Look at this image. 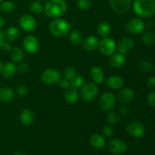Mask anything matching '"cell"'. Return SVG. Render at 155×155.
<instances>
[{
    "label": "cell",
    "mask_w": 155,
    "mask_h": 155,
    "mask_svg": "<svg viewBox=\"0 0 155 155\" xmlns=\"http://www.w3.org/2000/svg\"><path fill=\"white\" fill-rule=\"evenodd\" d=\"M133 7L137 16L150 18L155 14V0H133Z\"/></svg>",
    "instance_id": "cell-1"
},
{
    "label": "cell",
    "mask_w": 155,
    "mask_h": 155,
    "mask_svg": "<svg viewBox=\"0 0 155 155\" xmlns=\"http://www.w3.org/2000/svg\"><path fill=\"white\" fill-rule=\"evenodd\" d=\"M67 3L64 0H48L44 7V12L51 18H58L66 12Z\"/></svg>",
    "instance_id": "cell-2"
},
{
    "label": "cell",
    "mask_w": 155,
    "mask_h": 155,
    "mask_svg": "<svg viewBox=\"0 0 155 155\" xmlns=\"http://www.w3.org/2000/svg\"><path fill=\"white\" fill-rule=\"evenodd\" d=\"M69 23L61 18H54L49 24V30L51 34L56 37H63L70 31Z\"/></svg>",
    "instance_id": "cell-3"
},
{
    "label": "cell",
    "mask_w": 155,
    "mask_h": 155,
    "mask_svg": "<svg viewBox=\"0 0 155 155\" xmlns=\"http://www.w3.org/2000/svg\"><path fill=\"white\" fill-rule=\"evenodd\" d=\"M98 95V89L94 83H83L80 89V95L82 99L86 102H91L94 101Z\"/></svg>",
    "instance_id": "cell-4"
},
{
    "label": "cell",
    "mask_w": 155,
    "mask_h": 155,
    "mask_svg": "<svg viewBox=\"0 0 155 155\" xmlns=\"http://www.w3.org/2000/svg\"><path fill=\"white\" fill-rule=\"evenodd\" d=\"M41 80L45 84L54 85L61 80V74L56 69H47L42 72Z\"/></svg>",
    "instance_id": "cell-5"
},
{
    "label": "cell",
    "mask_w": 155,
    "mask_h": 155,
    "mask_svg": "<svg viewBox=\"0 0 155 155\" xmlns=\"http://www.w3.org/2000/svg\"><path fill=\"white\" fill-rule=\"evenodd\" d=\"M116 98L112 92H104L101 95L98 101V105L103 110H110L115 105Z\"/></svg>",
    "instance_id": "cell-6"
},
{
    "label": "cell",
    "mask_w": 155,
    "mask_h": 155,
    "mask_svg": "<svg viewBox=\"0 0 155 155\" xmlns=\"http://www.w3.org/2000/svg\"><path fill=\"white\" fill-rule=\"evenodd\" d=\"M126 30L132 34L138 35L142 33L145 29V23L140 18H132L126 24Z\"/></svg>",
    "instance_id": "cell-7"
},
{
    "label": "cell",
    "mask_w": 155,
    "mask_h": 155,
    "mask_svg": "<svg viewBox=\"0 0 155 155\" xmlns=\"http://www.w3.org/2000/svg\"><path fill=\"white\" fill-rule=\"evenodd\" d=\"M116 46L117 45L113 39L109 37H104L100 42L98 48H99L100 51L102 54L106 56H110L115 52Z\"/></svg>",
    "instance_id": "cell-8"
},
{
    "label": "cell",
    "mask_w": 155,
    "mask_h": 155,
    "mask_svg": "<svg viewBox=\"0 0 155 155\" xmlns=\"http://www.w3.org/2000/svg\"><path fill=\"white\" fill-rule=\"evenodd\" d=\"M112 10L118 14H124L128 12L132 5L131 0H110Z\"/></svg>",
    "instance_id": "cell-9"
},
{
    "label": "cell",
    "mask_w": 155,
    "mask_h": 155,
    "mask_svg": "<svg viewBox=\"0 0 155 155\" xmlns=\"http://www.w3.org/2000/svg\"><path fill=\"white\" fill-rule=\"evenodd\" d=\"M23 47L28 54H34L39 50V42L34 36L28 35L23 41Z\"/></svg>",
    "instance_id": "cell-10"
},
{
    "label": "cell",
    "mask_w": 155,
    "mask_h": 155,
    "mask_svg": "<svg viewBox=\"0 0 155 155\" xmlns=\"http://www.w3.org/2000/svg\"><path fill=\"white\" fill-rule=\"evenodd\" d=\"M19 25L23 30L31 33L36 29V21L31 15H24L20 18Z\"/></svg>",
    "instance_id": "cell-11"
},
{
    "label": "cell",
    "mask_w": 155,
    "mask_h": 155,
    "mask_svg": "<svg viewBox=\"0 0 155 155\" xmlns=\"http://www.w3.org/2000/svg\"><path fill=\"white\" fill-rule=\"evenodd\" d=\"M134 45V40L132 38L124 37L119 41L116 46V49L117 50L120 54L126 55V54H128L133 49Z\"/></svg>",
    "instance_id": "cell-12"
},
{
    "label": "cell",
    "mask_w": 155,
    "mask_h": 155,
    "mask_svg": "<svg viewBox=\"0 0 155 155\" xmlns=\"http://www.w3.org/2000/svg\"><path fill=\"white\" fill-rule=\"evenodd\" d=\"M126 130L130 136L135 138H141L145 133V126L139 122H130L126 127Z\"/></svg>",
    "instance_id": "cell-13"
},
{
    "label": "cell",
    "mask_w": 155,
    "mask_h": 155,
    "mask_svg": "<svg viewBox=\"0 0 155 155\" xmlns=\"http://www.w3.org/2000/svg\"><path fill=\"white\" fill-rule=\"evenodd\" d=\"M109 151L114 154H122L127 150V145L124 140L119 139H113L108 143Z\"/></svg>",
    "instance_id": "cell-14"
},
{
    "label": "cell",
    "mask_w": 155,
    "mask_h": 155,
    "mask_svg": "<svg viewBox=\"0 0 155 155\" xmlns=\"http://www.w3.org/2000/svg\"><path fill=\"white\" fill-rule=\"evenodd\" d=\"M133 98H134V92L129 88L121 89L117 95L118 101L123 104H129L133 101Z\"/></svg>",
    "instance_id": "cell-15"
},
{
    "label": "cell",
    "mask_w": 155,
    "mask_h": 155,
    "mask_svg": "<svg viewBox=\"0 0 155 155\" xmlns=\"http://www.w3.org/2000/svg\"><path fill=\"white\" fill-rule=\"evenodd\" d=\"M100 41L97 36H89L84 39L83 42V47L86 51H92L96 50L99 46Z\"/></svg>",
    "instance_id": "cell-16"
},
{
    "label": "cell",
    "mask_w": 155,
    "mask_h": 155,
    "mask_svg": "<svg viewBox=\"0 0 155 155\" xmlns=\"http://www.w3.org/2000/svg\"><path fill=\"white\" fill-rule=\"evenodd\" d=\"M20 119H21V122L22 123L23 125L29 127V126L32 125L33 123L34 122V114L32 110H29V109H24L21 112Z\"/></svg>",
    "instance_id": "cell-17"
},
{
    "label": "cell",
    "mask_w": 155,
    "mask_h": 155,
    "mask_svg": "<svg viewBox=\"0 0 155 155\" xmlns=\"http://www.w3.org/2000/svg\"><path fill=\"white\" fill-rule=\"evenodd\" d=\"M64 98L69 104H74L77 102L79 98V92L77 88L73 86L68 87L64 92Z\"/></svg>",
    "instance_id": "cell-18"
},
{
    "label": "cell",
    "mask_w": 155,
    "mask_h": 155,
    "mask_svg": "<svg viewBox=\"0 0 155 155\" xmlns=\"http://www.w3.org/2000/svg\"><path fill=\"white\" fill-rule=\"evenodd\" d=\"M15 98V92L12 88H0V101L2 102H10Z\"/></svg>",
    "instance_id": "cell-19"
},
{
    "label": "cell",
    "mask_w": 155,
    "mask_h": 155,
    "mask_svg": "<svg viewBox=\"0 0 155 155\" xmlns=\"http://www.w3.org/2000/svg\"><path fill=\"white\" fill-rule=\"evenodd\" d=\"M89 142L92 147L97 149H101L105 146V139L99 134H93L89 139Z\"/></svg>",
    "instance_id": "cell-20"
},
{
    "label": "cell",
    "mask_w": 155,
    "mask_h": 155,
    "mask_svg": "<svg viewBox=\"0 0 155 155\" xmlns=\"http://www.w3.org/2000/svg\"><path fill=\"white\" fill-rule=\"evenodd\" d=\"M17 71V67L16 65L12 62H8L2 66V77L6 79L11 78L13 77Z\"/></svg>",
    "instance_id": "cell-21"
},
{
    "label": "cell",
    "mask_w": 155,
    "mask_h": 155,
    "mask_svg": "<svg viewBox=\"0 0 155 155\" xmlns=\"http://www.w3.org/2000/svg\"><path fill=\"white\" fill-rule=\"evenodd\" d=\"M106 83L110 88L114 89H120L124 86V82L121 77L117 76H111L106 80Z\"/></svg>",
    "instance_id": "cell-22"
},
{
    "label": "cell",
    "mask_w": 155,
    "mask_h": 155,
    "mask_svg": "<svg viewBox=\"0 0 155 155\" xmlns=\"http://www.w3.org/2000/svg\"><path fill=\"white\" fill-rule=\"evenodd\" d=\"M91 77L94 83L101 84L104 81V75L101 68L99 67H94L91 71Z\"/></svg>",
    "instance_id": "cell-23"
},
{
    "label": "cell",
    "mask_w": 155,
    "mask_h": 155,
    "mask_svg": "<svg viewBox=\"0 0 155 155\" xmlns=\"http://www.w3.org/2000/svg\"><path fill=\"white\" fill-rule=\"evenodd\" d=\"M5 35V38L8 40L11 41V42H13V41L16 40L19 37L20 30L17 27L12 26V27H8L6 30Z\"/></svg>",
    "instance_id": "cell-24"
},
{
    "label": "cell",
    "mask_w": 155,
    "mask_h": 155,
    "mask_svg": "<svg viewBox=\"0 0 155 155\" xmlns=\"http://www.w3.org/2000/svg\"><path fill=\"white\" fill-rule=\"evenodd\" d=\"M126 58L121 54H114L110 58V64L113 68H120L125 64Z\"/></svg>",
    "instance_id": "cell-25"
},
{
    "label": "cell",
    "mask_w": 155,
    "mask_h": 155,
    "mask_svg": "<svg viewBox=\"0 0 155 155\" xmlns=\"http://www.w3.org/2000/svg\"><path fill=\"white\" fill-rule=\"evenodd\" d=\"M10 57L15 62H21L24 58V51L19 47H14L11 49Z\"/></svg>",
    "instance_id": "cell-26"
},
{
    "label": "cell",
    "mask_w": 155,
    "mask_h": 155,
    "mask_svg": "<svg viewBox=\"0 0 155 155\" xmlns=\"http://www.w3.org/2000/svg\"><path fill=\"white\" fill-rule=\"evenodd\" d=\"M69 40L72 44L75 45H80L83 41V36L81 33L77 30H74L70 33L69 35Z\"/></svg>",
    "instance_id": "cell-27"
},
{
    "label": "cell",
    "mask_w": 155,
    "mask_h": 155,
    "mask_svg": "<svg viewBox=\"0 0 155 155\" xmlns=\"http://www.w3.org/2000/svg\"><path fill=\"white\" fill-rule=\"evenodd\" d=\"M98 33L102 37H107L110 33V27L107 22L100 23L98 26Z\"/></svg>",
    "instance_id": "cell-28"
},
{
    "label": "cell",
    "mask_w": 155,
    "mask_h": 155,
    "mask_svg": "<svg viewBox=\"0 0 155 155\" xmlns=\"http://www.w3.org/2000/svg\"><path fill=\"white\" fill-rule=\"evenodd\" d=\"M15 5L12 2L5 1L0 5V10L5 14H10L15 11Z\"/></svg>",
    "instance_id": "cell-29"
},
{
    "label": "cell",
    "mask_w": 155,
    "mask_h": 155,
    "mask_svg": "<svg viewBox=\"0 0 155 155\" xmlns=\"http://www.w3.org/2000/svg\"><path fill=\"white\" fill-rule=\"evenodd\" d=\"M142 41L146 46H151L154 44L155 38L154 33L151 31H146L142 36Z\"/></svg>",
    "instance_id": "cell-30"
},
{
    "label": "cell",
    "mask_w": 155,
    "mask_h": 155,
    "mask_svg": "<svg viewBox=\"0 0 155 155\" xmlns=\"http://www.w3.org/2000/svg\"><path fill=\"white\" fill-rule=\"evenodd\" d=\"M139 68L141 71L145 73L151 72V71H154V69L152 64L150 61H142L141 63H139Z\"/></svg>",
    "instance_id": "cell-31"
},
{
    "label": "cell",
    "mask_w": 155,
    "mask_h": 155,
    "mask_svg": "<svg viewBox=\"0 0 155 155\" xmlns=\"http://www.w3.org/2000/svg\"><path fill=\"white\" fill-rule=\"evenodd\" d=\"M77 75V70L74 67H69V68H66L64 72V77L66 80H69V81L72 80Z\"/></svg>",
    "instance_id": "cell-32"
},
{
    "label": "cell",
    "mask_w": 155,
    "mask_h": 155,
    "mask_svg": "<svg viewBox=\"0 0 155 155\" xmlns=\"http://www.w3.org/2000/svg\"><path fill=\"white\" fill-rule=\"evenodd\" d=\"M30 9L33 13L37 14V15L44 12V7L39 2H32L30 5Z\"/></svg>",
    "instance_id": "cell-33"
},
{
    "label": "cell",
    "mask_w": 155,
    "mask_h": 155,
    "mask_svg": "<svg viewBox=\"0 0 155 155\" xmlns=\"http://www.w3.org/2000/svg\"><path fill=\"white\" fill-rule=\"evenodd\" d=\"M83 83H84V80L80 75H77L72 80H70V85H71V86L77 88V89L78 87H81Z\"/></svg>",
    "instance_id": "cell-34"
},
{
    "label": "cell",
    "mask_w": 155,
    "mask_h": 155,
    "mask_svg": "<svg viewBox=\"0 0 155 155\" xmlns=\"http://www.w3.org/2000/svg\"><path fill=\"white\" fill-rule=\"evenodd\" d=\"M77 5L82 10L87 11L90 9L92 6V1L91 0H77Z\"/></svg>",
    "instance_id": "cell-35"
},
{
    "label": "cell",
    "mask_w": 155,
    "mask_h": 155,
    "mask_svg": "<svg viewBox=\"0 0 155 155\" xmlns=\"http://www.w3.org/2000/svg\"><path fill=\"white\" fill-rule=\"evenodd\" d=\"M107 120L111 125H116L119 121V117L115 112L110 111L107 114Z\"/></svg>",
    "instance_id": "cell-36"
},
{
    "label": "cell",
    "mask_w": 155,
    "mask_h": 155,
    "mask_svg": "<svg viewBox=\"0 0 155 155\" xmlns=\"http://www.w3.org/2000/svg\"><path fill=\"white\" fill-rule=\"evenodd\" d=\"M147 102L151 107H155V91L150 92L147 97Z\"/></svg>",
    "instance_id": "cell-37"
},
{
    "label": "cell",
    "mask_w": 155,
    "mask_h": 155,
    "mask_svg": "<svg viewBox=\"0 0 155 155\" xmlns=\"http://www.w3.org/2000/svg\"><path fill=\"white\" fill-rule=\"evenodd\" d=\"M103 133L106 137H110L114 133V129L111 126L105 125L103 127Z\"/></svg>",
    "instance_id": "cell-38"
},
{
    "label": "cell",
    "mask_w": 155,
    "mask_h": 155,
    "mask_svg": "<svg viewBox=\"0 0 155 155\" xmlns=\"http://www.w3.org/2000/svg\"><path fill=\"white\" fill-rule=\"evenodd\" d=\"M17 92L19 95V96H25L28 93V88L25 85H21L18 88Z\"/></svg>",
    "instance_id": "cell-39"
},
{
    "label": "cell",
    "mask_w": 155,
    "mask_h": 155,
    "mask_svg": "<svg viewBox=\"0 0 155 155\" xmlns=\"http://www.w3.org/2000/svg\"><path fill=\"white\" fill-rule=\"evenodd\" d=\"M18 70L21 73H27L29 71V66L27 63H21L20 64L19 66L18 67Z\"/></svg>",
    "instance_id": "cell-40"
},
{
    "label": "cell",
    "mask_w": 155,
    "mask_h": 155,
    "mask_svg": "<svg viewBox=\"0 0 155 155\" xmlns=\"http://www.w3.org/2000/svg\"><path fill=\"white\" fill-rule=\"evenodd\" d=\"M59 84H60L61 87L63 88V89H68V87H70V81L69 80H66V79H64V80H60V83H59Z\"/></svg>",
    "instance_id": "cell-41"
},
{
    "label": "cell",
    "mask_w": 155,
    "mask_h": 155,
    "mask_svg": "<svg viewBox=\"0 0 155 155\" xmlns=\"http://www.w3.org/2000/svg\"><path fill=\"white\" fill-rule=\"evenodd\" d=\"M147 85L149 88H153L155 87V77H151L148 79V81H147Z\"/></svg>",
    "instance_id": "cell-42"
},
{
    "label": "cell",
    "mask_w": 155,
    "mask_h": 155,
    "mask_svg": "<svg viewBox=\"0 0 155 155\" xmlns=\"http://www.w3.org/2000/svg\"><path fill=\"white\" fill-rule=\"evenodd\" d=\"M119 113L122 116H127L129 113V109L127 107H125V106H123V107H121L119 109Z\"/></svg>",
    "instance_id": "cell-43"
},
{
    "label": "cell",
    "mask_w": 155,
    "mask_h": 155,
    "mask_svg": "<svg viewBox=\"0 0 155 155\" xmlns=\"http://www.w3.org/2000/svg\"><path fill=\"white\" fill-rule=\"evenodd\" d=\"M5 42V35L4 32L0 31V47L2 46Z\"/></svg>",
    "instance_id": "cell-44"
},
{
    "label": "cell",
    "mask_w": 155,
    "mask_h": 155,
    "mask_svg": "<svg viewBox=\"0 0 155 155\" xmlns=\"http://www.w3.org/2000/svg\"><path fill=\"white\" fill-rule=\"evenodd\" d=\"M3 48V49L5 50V51H11V49H12V45H11V44L9 43V42H5L4 43H3L2 46Z\"/></svg>",
    "instance_id": "cell-45"
},
{
    "label": "cell",
    "mask_w": 155,
    "mask_h": 155,
    "mask_svg": "<svg viewBox=\"0 0 155 155\" xmlns=\"http://www.w3.org/2000/svg\"><path fill=\"white\" fill-rule=\"evenodd\" d=\"M5 25V20L3 19L2 17L0 16V29L2 28Z\"/></svg>",
    "instance_id": "cell-46"
},
{
    "label": "cell",
    "mask_w": 155,
    "mask_h": 155,
    "mask_svg": "<svg viewBox=\"0 0 155 155\" xmlns=\"http://www.w3.org/2000/svg\"><path fill=\"white\" fill-rule=\"evenodd\" d=\"M15 155H27L26 153H24V151H18L15 153Z\"/></svg>",
    "instance_id": "cell-47"
},
{
    "label": "cell",
    "mask_w": 155,
    "mask_h": 155,
    "mask_svg": "<svg viewBox=\"0 0 155 155\" xmlns=\"http://www.w3.org/2000/svg\"><path fill=\"white\" fill-rule=\"evenodd\" d=\"M2 62L0 61V73L2 72Z\"/></svg>",
    "instance_id": "cell-48"
},
{
    "label": "cell",
    "mask_w": 155,
    "mask_h": 155,
    "mask_svg": "<svg viewBox=\"0 0 155 155\" xmlns=\"http://www.w3.org/2000/svg\"><path fill=\"white\" fill-rule=\"evenodd\" d=\"M38 2H43V1H45V0H37Z\"/></svg>",
    "instance_id": "cell-49"
},
{
    "label": "cell",
    "mask_w": 155,
    "mask_h": 155,
    "mask_svg": "<svg viewBox=\"0 0 155 155\" xmlns=\"http://www.w3.org/2000/svg\"><path fill=\"white\" fill-rule=\"evenodd\" d=\"M154 38H155V32L154 33Z\"/></svg>",
    "instance_id": "cell-50"
},
{
    "label": "cell",
    "mask_w": 155,
    "mask_h": 155,
    "mask_svg": "<svg viewBox=\"0 0 155 155\" xmlns=\"http://www.w3.org/2000/svg\"><path fill=\"white\" fill-rule=\"evenodd\" d=\"M2 0H0V2H2Z\"/></svg>",
    "instance_id": "cell-51"
}]
</instances>
